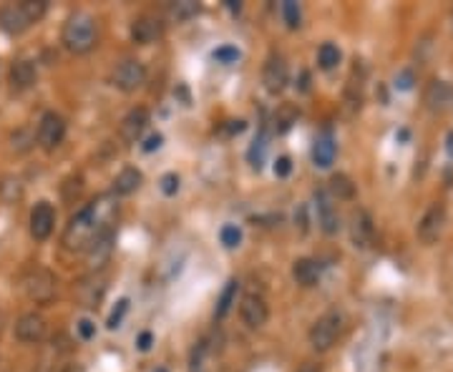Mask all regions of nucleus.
<instances>
[{
  "label": "nucleus",
  "instance_id": "25",
  "mask_svg": "<svg viewBox=\"0 0 453 372\" xmlns=\"http://www.w3.org/2000/svg\"><path fill=\"white\" fill-rule=\"evenodd\" d=\"M317 63H320L322 71H333L340 63V48L333 46V43H322L320 51H317Z\"/></svg>",
  "mask_w": 453,
  "mask_h": 372
},
{
  "label": "nucleus",
  "instance_id": "10",
  "mask_svg": "<svg viewBox=\"0 0 453 372\" xmlns=\"http://www.w3.org/2000/svg\"><path fill=\"white\" fill-rule=\"evenodd\" d=\"M56 227V211L48 202H38L31 211V236L35 242H46Z\"/></svg>",
  "mask_w": 453,
  "mask_h": 372
},
{
  "label": "nucleus",
  "instance_id": "38",
  "mask_svg": "<svg viewBox=\"0 0 453 372\" xmlns=\"http://www.w3.org/2000/svg\"><path fill=\"white\" fill-rule=\"evenodd\" d=\"M289 171H292V161H289V156H280L275 161V174L280 179H285V177H289Z\"/></svg>",
  "mask_w": 453,
  "mask_h": 372
},
{
  "label": "nucleus",
  "instance_id": "22",
  "mask_svg": "<svg viewBox=\"0 0 453 372\" xmlns=\"http://www.w3.org/2000/svg\"><path fill=\"white\" fill-rule=\"evenodd\" d=\"M317 211H320V227L325 234H335L340 229V219H337V211L333 209V204L325 194H317Z\"/></svg>",
  "mask_w": 453,
  "mask_h": 372
},
{
  "label": "nucleus",
  "instance_id": "7",
  "mask_svg": "<svg viewBox=\"0 0 453 372\" xmlns=\"http://www.w3.org/2000/svg\"><path fill=\"white\" fill-rule=\"evenodd\" d=\"M446 207L443 204H434L431 209L423 214V219L418 222V239L423 244H434L440 239L443 229H446Z\"/></svg>",
  "mask_w": 453,
  "mask_h": 372
},
{
  "label": "nucleus",
  "instance_id": "2",
  "mask_svg": "<svg viewBox=\"0 0 453 372\" xmlns=\"http://www.w3.org/2000/svg\"><path fill=\"white\" fill-rule=\"evenodd\" d=\"M101 229H106V227H99L96 204H88V207H84V209L68 222L66 232H63V244H66V249H71V252H76V249H88Z\"/></svg>",
  "mask_w": 453,
  "mask_h": 372
},
{
  "label": "nucleus",
  "instance_id": "21",
  "mask_svg": "<svg viewBox=\"0 0 453 372\" xmlns=\"http://www.w3.org/2000/svg\"><path fill=\"white\" fill-rule=\"evenodd\" d=\"M141 181H144L141 171L134 169V166H126V169L113 179V191H116L118 196H129L141 186Z\"/></svg>",
  "mask_w": 453,
  "mask_h": 372
},
{
  "label": "nucleus",
  "instance_id": "17",
  "mask_svg": "<svg viewBox=\"0 0 453 372\" xmlns=\"http://www.w3.org/2000/svg\"><path fill=\"white\" fill-rule=\"evenodd\" d=\"M292 280L300 287H315L320 280V264L315 259H297L292 264Z\"/></svg>",
  "mask_w": 453,
  "mask_h": 372
},
{
  "label": "nucleus",
  "instance_id": "28",
  "mask_svg": "<svg viewBox=\"0 0 453 372\" xmlns=\"http://www.w3.org/2000/svg\"><path fill=\"white\" fill-rule=\"evenodd\" d=\"M20 196H23V186H20V181L15 177H3V181H0V199L8 204L18 202Z\"/></svg>",
  "mask_w": 453,
  "mask_h": 372
},
{
  "label": "nucleus",
  "instance_id": "24",
  "mask_svg": "<svg viewBox=\"0 0 453 372\" xmlns=\"http://www.w3.org/2000/svg\"><path fill=\"white\" fill-rule=\"evenodd\" d=\"M237 294H239V282L232 280L230 284L224 287L222 297H219V302H217V309H214V317H217V320H224V317L230 314V309L237 305Z\"/></svg>",
  "mask_w": 453,
  "mask_h": 372
},
{
  "label": "nucleus",
  "instance_id": "37",
  "mask_svg": "<svg viewBox=\"0 0 453 372\" xmlns=\"http://www.w3.org/2000/svg\"><path fill=\"white\" fill-rule=\"evenodd\" d=\"M126 309H129V300H121V302L116 305V309L111 312V317H109V327H111V330H116V327L121 325V320H124Z\"/></svg>",
  "mask_w": 453,
  "mask_h": 372
},
{
  "label": "nucleus",
  "instance_id": "47",
  "mask_svg": "<svg viewBox=\"0 0 453 372\" xmlns=\"http://www.w3.org/2000/svg\"><path fill=\"white\" fill-rule=\"evenodd\" d=\"M157 372H166V370H157Z\"/></svg>",
  "mask_w": 453,
  "mask_h": 372
},
{
  "label": "nucleus",
  "instance_id": "46",
  "mask_svg": "<svg viewBox=\"0 0 453 372\" xmlns=\"http://www.w3.org/2000/svg\"><path fill=\"white\" fill-rule=\"evenodd\" d=\"M3 325H6V314L0 312V332H3Z\"/></svg>",
  "mask_w": 453,
  "mask_h": 372
},
{
  "label": "nucleus",
  "instance_id": "16",
  "mask_svg": "<svg viewBox=\"0 0 453 372\" xmlns=\"http://www.w3.org/2000/svg\"><path fill=\"white\" fill-rule=\"evenodd\" d=\"M113 234L111 229H101L99 234H96V239L91 242V247H88V259H91L93 267H101L109 257H111V249H113Z\"/></svg>",
  "mask_w": 453,
  "mask_h": 372
},
{
  "label": "nucleus",
  "instance_id": "43",
  "mask_svg": "<svg viewBox=\"0 0 453 372\" xmlns=\"http://www.w3.org/2000/svg\"><path fill=\"white\" fill-rule=\"evenodd\" d=\"M297 372H322V365H320V362H312V359H310V362H302Z\"/></svg>",
  "mask_w": 453,
  "mask_h": 372
},
{
  "label": "nucleus",
  "instance_id": "40",
  "mask_svg": "<svg viewBox=\"0 0 453 372\" xmlns=\"http://www.w3.org/2000/svg\"><path fill=\"white\" fill-rule=\"evenodd\" d=\"M395 86L401 88V91H411L413 88V71H403L398 79H395Z\"/></svg>",
  "mask_w": 453,
  "mask_h": 372
},
{
  "label": "nucleus",
  "instance_id": "11",
  "mask_svg": "<svg viewBox=\"0 0 453 372\" xmlns=\"http://www.w3.org/2000/svg\"><path fill=\"white\" fill-rule=\"evenodd\" d=\"M106 294V277L104 275H88L76 284V300L84 307H99Z\"/></svg>",
  "mask_w": 453,
  "mask_h": 372
},
{
  "label": "nucleus",
  "instance_id": "36",
  "mask_svg": "<svg viewBox=\"0 0 453 372\" xmlns=\"http://www.w3.org/2000/svg\"><path fill=\"white\" fill-rule=\"evenodd\" d=\"M295 118H297V113L292 111V108H283V113L277 116V131H280V134H285L289 126L295 124Z\"/></svg>",
  "mask_w": 453,
  "mask_h": 372
},
{
  "label": "nucleus",
  "instance_id": "34",
  "mask_svg": "<svg viewBox=\"0 0 453 372\" xmlns=\"http://www.w3.org/2000/svg\"><path fill=\"white\" fill-rule=\"evenodd\" d=\"M212 58L217 60V63L230 65V63H237V60H239V51H237V48H232V46H222V48H217V51L212 53Z\"/></svg>",
  "mask_w": 453,
  "mask_h": 372
},
{
  "label": "nucleus",
  "instance_id": "41",
  "mask_svg": "<svg viewBox=\"0 0 453 372\" xmlns=\"http://www.w3.org/2000/svg\"><path fill=\"white\" fill-rule=\"evenodd\" d=\"M161 144H164V136H161V134H154V136H149V138H146V144L141 146V149H144L146 154H151V151H157Z\"/></svg>",
  "mask_w": 453,
  "mask_h": 372
},
{
  "label": "nucleus",
  "instance_id": "32",
  "mask_svg": "<svg viewBox=\"0 0 453 372\" xmlns=\"http://www.w3.org/2000/svg\"><path fill=\"white\" fill-rule=\"evenodd\" d=\"M264 151H267V136H264V134H260V136L255 138L252 149H250V161H252V166H257V169L262 166Z\"/></svg>",
  "mask_w": 453,
  "mask_h": 372
},
{
  "label": "nucleus",
  "instance_id": "44",
  "mask_svg": "<svg viewBox=\"0 0 453 372\" xmlns=\"http://www.w3.org/2000/svg\"><path fill=\"white\" fill-rule=\"evenodd\" d=\"M244 121H230V126H227V134H242L244 131Z\"/></svg>",
  "mask_w": 453,
  "mask_h": 372
},
{
  "label": "nucleus",
  "instance_id": "29",
  "mask_svg": "<svg viewBox=\"0 0 453 372\" xmlns=\"http://www.w3.org/2000/svg\"><path fill=\"white\" fill-rule=\"evenodd\" d=\"M330 191L337 196V199H353L355 196V184L350 181L345 174H335L330 179Z\"/></svg>",
  "mask_w": 453,
  "mask_h": 372
},
{
  "label": "nucleus",
  "instance_id": "39",
  "mask_svg": "<svg viewBox=\"0 0 453 372\" xmlns=\"http://www.w3.org/2000/svg\"><path fill=\"white\" fill-rule=\"evenodd\" d=\"M76 330H79L81 340H91L93 334H96V325H93L91 320H81L79 325H76Z\"/></svg>",
  "mask_w": 453,
  "mask_h": 372
},
{
  "label": "nucleus",
  "instance_id": "14",
  "mask_svg": "<svg viewBox=\"0 0 453 372\" xmlns=\"http://www.w3.org/2000/svg\"><path fill=\"white\" fill-rule=\"evenodd\" d=\"M287 79H289V71H287V63H285L283 56H272V58L264 63V73H262V81H264V88L269 93H280L287 86Z\"/></svg>",
  "mask_w": 453,
  "mask_h": 372
},
{
  "label": "nucleus",
  "instance_id": "8",
  "mask_svg": "<svg viewBox=\"0 0 453 372\" xmlns=\"http://www.w3.org/2000/svg\"><path fill=\"white\" fill-rule=\"evenodd\" d=\"M164 35V20L157 18V15L144 13L138 15L132 23V38L138 46H149V43H157L159 38Z\"/></svg>",
  "mask_w": 453,
  "mask_h": 372
},
{
  "label": "nucleus",
  "instance_id": "9",
  "mask_svg": "<svg viewBox=\"0 0 453 372\" xmlns=\"http://www.w3.org/2000/svg\"><path fill=\"white\" fill-rule=\"evenodd\" d=\"M46 332H48L46 317L38 312H28L15 322V337H18L20 342H26V345L40 342L46 337Z\"/></svg>",
  "mask_w": 453,
  "mask_h": 372
},
{
  "label": "nucleus",
  "instance_id": "6",
  "mask_svg": "<svg viewBox=\"0 0 453 372\" xmlns=\"http://www.w3.org/2000/svg\"><path fill=\"white\" fill-rule=\"evenodd\" d=\"M35 138H38L40 149L56 151L61 144H63V138H66V121H63L58 113H53V111L43 113Z\"/></svg>",
  "mask_w": 453,
  "mask_h": 372
},
{
  "label": "nucleus",
  "instance_id": "31",
  "mask_svg": "<svg viewBox=\"0 0 453 372\" xmlns=\"http://www.w3.org/2000/svg\"><path fill=\"white\" fill-rule=\"evenodd\" d=\"M219 239H222V244L227 249H235L242 242V232H239L235 224H227V227H222V232H219Z\"/></svg>",
  "mask_w": 453,
  "mask_h": 372
},
{
  "label": "nucleus",
  "instance_id": "20",
  "mask_svg": "<svg viewBox=\"0 0 453 372\" xmlns=\"http://www.w3.org/2000/svg\"><path fill=\"white\" fill-rule=\"evenodd\" d=\"M335 154H337V146H335V141H333V136H330V134H322L315 141V149H312V161H315V166H320V169H328L330 163L335 161Z\"/></svg>",
  "mask_w": 453,
  "mask_h": 372
},
{
  "label": "nucleus",
  "instance_id": "18",
  "mask_svg": "<svg viewBox=\"0 0 453 372\" xmlns=\"http://www.w3.org/2000/svg\"><path fill=\"white\" fill-rule=\"evenodd\" d=\"M35 83V65L31 60H15L10 65V86L15 91H26Z\"/></svg>",
  "mask_w": 453,
  "mask_h": 372
},
{
  "label": "nucleus",
  "instance_id": "26",
  "mask_svg": "<svg viewBox=\"0 0 453 372\" xmlns=\"http://www.w3.org/2000/svg\"><path fill=\"white\" fill-rule=\"evenodd\" d=\"M18 8L23 10V15L28 18V23L33 26V23H38V20L46 15L48 3H46V0H23V3H18Z\"/></svg>",
  "mask_w": 453,
  "mask_h": 372
},
{
  "label": "nucleus",
  "instance_id": "23",
  "mask_svg": "<svg viewBox=\"0 0 453 372\" xmlns=\"http://www.w3.org/2000/svg\"><path fill=\"white\" fill-rule=\"evenodd\" d=\"M370 236H373V222L365 211H358L353 216V242L355 247H368Z\"/></svg>",
  "mask_w": 453,
  "mask_h": 372
},
{
  "label": "nucleus",
  "instance_id": "13",
  "mask_svg": "<svg viewBox=\"0 0 453 372\" xmlns=\"http://www.w3.org/2000/svg\"><path fill=\"white\" fill-rule=\"evenodd\" d=\"M146 126H149V111H146L144 106H138V108H132V111L124 116L118 134H121V138H124L126 144H136Z\"/></svg>",
  "mask_w": 453,
  "mask_h": 372
},
{
  "label": "nucleus",
  "instance_id": "33",
  "mask_svg": "<svg viewBox=\"0 0 453 372\" xmlns=\"http://www.w3.org/2000/svg\"><path fill=\"white\" fill-rule=\"evenodd\" d=\"M33 144H35V136L28 129H20L13 134V149L15 151H28Z\"/></svg>",
  "mask_w": 453,
  "mask_h": 372
},
{
  "label": "nucleus",
  "instance_id": "4",
  "mask_svg": "<svg viewBox=\"0 0 453 372\" xmlns=\"http://www.w3.org/2000/svg\"><path fill=\"white\" fill-rule=\"evenodd\" d=\"M340 332H342V314L333 309V312L322 314L320 320L312 325V330H310V345L315 347L317 353H325V350H330V347L335 345Z\"/></svg>",
  "mask_w": 453,
  "mask_h": 372
},
{
  "label": "nucleus",
  "instance_id": "1",
  "mask_svg": "<svg viewBox=\"0 0 453 372\" xmlns=\"http://www.w3.org/2000/svg\"><path fill=\"white\" fill-rule=\"evenodd\" d=\"M61 40H63V46L71 53H76V56L93 51V46L99 43V26H96V18H93L91 13H84V10L73 13L71 18L66 20V26H63Z\"/></svg>",
  "mask_w": 453,
  "mask_h": 372
},
{
  "label": "nucleus",
  "instance_id": "12",
  "mask_svg": "<svg viewBox=\"0 0 453 372\" xmlns=\"http://www.w3.org/2000/svg\"><path fill=\"white\" fill-rule=\"evenodd\" d=\"M423 101L434 113H443L453 106V86L448 81H431L423 93Z\"/></svg>",
  "mask_w": 453,
  "mask_h": 372
},
{
  "label": "nucleus",
  "instance_id": "5",
  "mask_svg": "<svg viewBox=\"0 0 453 372\" xmlns=\"http://www.w3.org/2000/svg\"><path fill=\"white\" fill-rule=\"evenodd\" d=\"M113 86H116L118 91L124 93H132L136 88H141L146 81V68L144 63H138L134 58H126L113 68V76H111Z\"/></svg>",
  "mask_w": 453,
  "mask_h": 372
},
{
  "label": "nucleus",
  "instance_id": "45",
  "mask_svg": "<svg viewBox=\"0 0 453 372\" xmlns=\"http://www.w3.org/2000/svg\"><path fill=\"white\" fill-rule=\"evenodd\" d=\"M66 372H84V367H81V365H68Z\"/></svg>",
  "mask_w": 453,
  "mask_h": 372
},
{
  "label": "nucleus",
  "instance_id": "35",
  "mask_svg": "<svg viewBox=\"0 0 453 372\" xmlns=\"http://www.w3.org/2000/svg\"><path fill=\"white\" fill-rule=\"evenodd\" d=\"M159 186H161V191H164L166 196H174L179 191V177H177V174H164Z\"/></svg>",
  "mask_w": 453,
  "mask_h": 372
},
{
  "label": "nucleus",
  "instance_id": "27",
  "mask_svg": "<svg viewBox=\"0 0 453 372\" xmlns=\"http://www.w3.org/2000/svg\"><path fill=\"white\" fill-rule=\"evenodd\" d=\"M197 13H199V3H194V0H182V3H171L169 6L171 20H177V23L189 20L191 15H197Z\"/></svg>",
  "mask_w": 453,
  "mask_h": 372
},
{
  "label": "nucleus",
  "instance_id": "15",
  "mask_svg": "<svg viewBox=\"0 0 453 372\" xmlns=\"http://www.w3.org/2000/svg\"><path fill=\"white\" fill-rule=\"evenodd\" d=\"M239 312H242V320L247 327H252V330H260V327L267 322L269 317V309H267V302L260 297V294H247L242 300V307H239Z\"/></svg>",
  "mask_w": 453,
  "mask_h": 372
},
{
  "label": "nucleus",
  "instance_id": "19",
  "mask_svg": "<svg viewBox=\"0 0 453 372\" xmlns=\"http://www.w3.org/2000/svg\"><path fill=\"white\" fill-rule=\"evenodd\" d=\"M0 28L6 33H10V35H18L26 28H31V23H28V18L23 15V10L18 6H8L0 10Z\"/></svg>",
  "mask_w": 453,
  "mask_h": 372
},
{
  "label": "nucleus",
  "instance_id": "30",
  "mask_svg": "<svg viewBox=\"0 0 453 372\" xmlns=\"http://www.w3.org/2000/svg\"><path fill=\"white\" fill-rule=\"evenodd\" d=\"M283 18H285V23H287V28H300L302 26V10H300V6L297 3H292V0H285L283 3Z\"/></svg>",
  "mask_w": 453,
  "mask_h": 372
},
{
  "label": "nucleus",
  "instance_id": "3",
  "mask_svg": "<svg viewBox=\"0 0 453 372\" xmlns=\"http://www.w3.org/2000/svg\"><path fill=\"white\" fill-rule=\"evenodd\" d=\"M56 275L48 272L43 267H33L28 269L26 275L20 277V289L26 294L28 300L35 302V305H48V302L56 297Z\"/></svg>",
  "mask_w": 453,
  "mask_h": 372
},
{
  "label": "nucleus",
  "instance_id": "42",
  "mask_svg": "<svg viewBox=\"0 0 453 372\" xmlns=\"http://www.w3.org/2000/svg\"><path fill=\"white\" fill-rule=\"evenodd\" d=\"M151 342H154V334L151 332H141L136 340V347L141 350V353H146V350H151Z\"/></svg>",
  "mask_w": 453,
  "mask_h": 372
}]
</instances>
